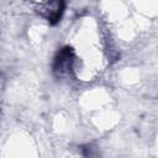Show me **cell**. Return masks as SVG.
I'll return each instance as SVG.
<instances>
[{"label": "cell", "instance_id": "1", "mask_svg": "<svg viewBox=\"0 0 158 158\" xmlns=\"http://www.w3.org/2000/svg\"><path fill=\"white\" fill-rule=\"evenodd\" d=\"M73 62H74V52L70 47L62 48L54 60L53 70L58 77L68 75L70 70L73 69Z\"/></svg>", "mask_w": 158, "mask_h": 158}, {"label": "cell", "instance_id": "2", "mask_svg": "<svg viewBox=\"0 0 158 158\" xmlns=\"http://www.w3.org/2000/svg\"><path fill=\"white\" fill-rule=\"evenodd\" d=\"M64 0H47L43 2L40 7V12L51 22V23H57L64 11Z\"/></svg>", "mask_w": 158, "mask_h": 158}]
</instances>
